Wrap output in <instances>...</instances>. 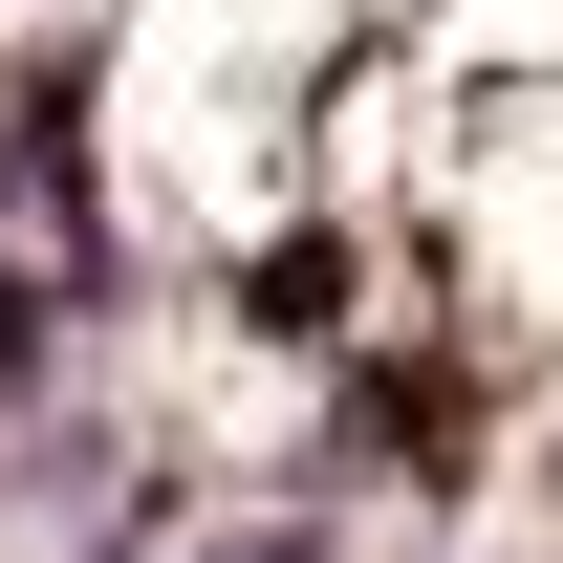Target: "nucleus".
Here are the masks:
<instances>
[{"label":"nucleus","instance_id":"1","mask_svg":"<svg viewBox=\"0 0 563 563\" xmlns=\"http://www.w3.org/2000/svg\"><path fill=\"white\" fill-rule=\"evenodd\" d=\"M66 325H87V303H66V261H22V239H0V433L66 390Z\"/></svg>","mask_w":563,"mask_h":563},{"label":"nucleus","instance_id":"4","mask_svg":"<svg viewBox=\"0 0 563 563\" xmlns=\"http://www.w3.org/2000/svg\"><path fill=\"white\" fill-rule=\"evenodd\" d=\"M87 563H152V520H109V542H87Z\"/></svg>","mask_w":563,"mask_h":563},{"label":"nucleus","instance_id":"2","mask_svg":"<svg viewBox=\"0 0 563 563\" xmlns=\"http://www.w3.org/2000/svg\"><path fill=\"white\" fill-rule=\"evenodd\" d=\"M239 303H261V325H347V239H261Z\"/></svg>","mask_w":563,"mask_h":563},{"label":"nucleus","instance_id":"3","mask_svg":"<svg viewBox=\"0 0 563 563\" xmlns=\"http://www.w3.org/2000/svg\"><path fill=\"white\" fill-rule=\"evenodd\" d=\"M196 563H347V542H325V520H217Z\"/></svg>","mask_w":563,"mask_h":563}]
</instances>
